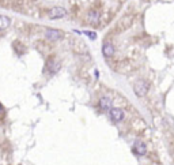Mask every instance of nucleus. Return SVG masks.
Masks as SVG:
<instances>
[{"label": "nucleus", "mask_w": 174, "mask_h": 165, "mask_svg": "<svg viewBox=\"0 0 174 165\" xmlns=\"http://www.w3.org/2000/svg\"><path fill=\"white\" fill-rule=\"evenodd\" d=\"M133 151H135L136 154L139 155H144L145 153H147V146H145V143L143 141H135V143H133Z\"/></svg>", "instance_id": "5"}, {"label": "nucleus", "mask_w": 174, "mask_h": 165, "mask_svg": "<svg viewBox=\"0 0 174 165\" xmlns=\"http://www.w3.org/2000/svg\"><path fill=\"white\" fill-rule=\"evenodd\" d=\"M99 108L103 109V111H109V109H111V100H110V97L103 96V97L99 98Z\"/></svg>", "instance_id": "9"}, {"label": "nucleus", "mask_w": 174, "mask_h": 165, "mask_svg": "<svg viewBox=\"0 0 174 165\" xmlns=\"http://www.w3.org/2000/svg\"><path fill=\"white\" fill-rule=\"evenodd\" d=\"M133 92H135V94L137 97H144L145 94L148 93V83L145 82L144 79H139L133 85Z\"/></svg>", "instance_id": "2"}, {"label": "nucleus", "mask_w": 174, "mask_h": 165, "mask_svg": "<svg viewBox=\"0 0 174 165\" xmlns=\"http://www.w3.org/2000/svg\"><path fill=\"white\" fill-rule=\"evenodd\" d=\"M3 111V107H1V104H0V112Z\"/></svg>", "instance_id": "13"}, {"label": "nucleus", "mask_w": 174, "mask_h": 165, "mask_svg": "<svg viewBox=\"0 0 174 165\" xmlns=\"http://www.w3.org/2000/svg\"><path fill=\"white\" fill-rule=\"evenodd\" d=\"M11 25V19L5 15H0V30H5Z\"/></svg>", "instance_id": "10"}, {"label": "nucleus", "mask_w": 174, "mask_h": 165, "mask_svg": "<svg viewBox=\"0 0 174 165\" xmlns=\"http://www.w3.org/2000/svg\"><path fill=\"white\" fill-rule=\"evenodd\" d=\"M102 53L105 58H111L114 55V47L111 42H105L103 47H102Z\"/></svg>", "instance_id": "8"}, {"label": "nucleus", "mask_w": 174, "mask_h": 165, "mask_svg": "<svg viewBox=\"0 0 174 165\" xmlns=\"http://www.w3.org/2000/svg\"><path fill=\"white\" fill-rule=\"evenodd\" d=\"M133 22V14H125L124 16H121L118 22L116 25V31L117 33H122L130 27V25Z\"/></svg>", "instance_id": "1"}, {"label": "nucleus", "mask_w": 174, "mask_h": 165, "mask_svg": "<svg viewBox=\"0 0 174 165\" xmlns=\"http://www.w3.org/2000/svg\"><path fill=\"white\" fill-rule=\"evenodd\" d=\"M46 68H48V71L50 74H56L58 70H60V63L56 62V60L52 58V59H49V60H48V63H46Z\"/></svg>", "instance_id": "7"}, {"label": "nucleus", "mask_w": 174, "mask_h": 165, "mask_svg": "<svg viewBox=\"0 0 174 165\" xmlns=\"http://www.w3.org/2000/svg\"><path fill=\"white\" fill-rule=\"evenodd\" d=\"M87 34L90 36V38H95V34H94V33H91V31H90V33H87Z\"/></svg>", "instance_id": "12"}, {"label": "nucleus", "mask_w": 174, "mask_h": 165, "mask_svg": "<svg viewBox=\"0 0 174 165\" xmlns=\"http://www.w3.org/2000/svg\"><path fill=\"white\" fill-rule=\"evenodd\" d=\"M98 18H99V14H98V12H95V11L90 12V15H88V19H90V22H97Z\"/></svg>", "instance_id": "11"}, {"label": "nucleus", "mask_w": 174, "mask_h": 165, "mask_svg": "<svg viewBox=\"0 0 174 165\" xmlns=\"http://www.w3.org/2000/svg\"><path fill=\"white\" fill-rule=\"evenodd\" d=\"M65 15H67V11L63 7H53L48 12V16L50 19H60V18H64Z\"/></svg>", "instance_id": "4"}, {"label": "nucleus", "mask_w": 174, "mask_h": 165, "mask_svg": "<svg viewBox=\"0 0 174 165\" xmlns=\"http://www.w3.org/2000/svg\"><path fill=\"white\" fill-rule=\"evenodd\" d=\"M110 119L113 121H116V123L121 121L124 119V111L120 109V108H111L110 109Z\"/></svg>", "instance_id": "6"}, {"label": "nucleus", "mask_w": 174, "mask_h": 165, "mask_svg": "<svg viewBox=\"0 0 174 165\" xmlns=\"http://www.w3.org/2000/svg\"><path fill=\"white\" fill-rule=\"evenodd\" d=\"M45 37L49 41H58L64 37V33L57 29H46L45 30Z\"/></svg>", "instance_id": "3"}]
</instances>
